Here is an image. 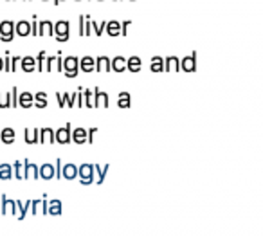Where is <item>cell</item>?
Returning <instances> with one entry per match:
<instances>
[{
    "mask_svg": "<svg viewBox=\"0 0 263 236\" xmlns=\"http://www.w3.org/2000/svg\"><path fill=\"white\" fill-rule=\"evenodd\" d=\"M126 70L130 72H139L141 70V58L139 56H130L126 60Z\"/></svg>",
    "mask_w": 263,
    "mask_h": 236,
    "instance_id": "484cf974",
    "label": "cell"
},
{
    "mask_svg": "<svg viewBox=\"0 0 263 236\" xmlns=\"http://www.w3.org/2000/svg\"><path fill=\"white\" fill-rule=\"evenodd\" d=\"M164 70L169 72V70H181V60L177 56H168L164 58Z\"/></svg>",
    "mask_w": 263,
    "mask_h": 236,
    "instance_id": "5bb4252c",
    "label": "cell"
},
{
    "mask_svg": "<svg viewBox=\"0 0 263 236\" xmlns=\"http://www.w3.org/2000/svg\"><path fill=\"white\" fill-rule=\"evenodd\" d=\"M61 70H63V74L67 77H76L79 74V60L76 56H67V58H63Z\"/></svg>",
    "mask_w": 263,
    "mask_h": 236,
    "instance_id": "6da1fadb",
    "label": "cell"
},
{
    "mask_svg": "<svg viewBox=\"0 0 263 236\" xmlns=\"http://www.w3.org/2000/svg\"><path fill=\"white\" fill-rule=\"evenodd\" d=\"M108 164H105V168H101L100 164H94V173H98V179H96V182L98 184H103L105 182V177H107V172H108Z\"/></svg>",
    "mask_w": 263,
    "mask_h": 236,
    "instance_id": "1f68e13d",
    "label": "cell"
},
{
    "mask_svg": "<svg viewBox=\"0 0 263 236\" xmlns=\"http://www.w3.org/2000/svg\"><path fill=\"white\" fill-rule=\"evenodd\" d=\"M4 69V58H0V70Z\"/></svg>",
    "mask_w": 263,
    "mask_h": 236,
    "instance_id": "db71d44e",
    "label": "cell"
},
{
    "mask_svg": "<svg viewBox=\"0 0 263 236\" xmlns=\"http://www.w3.org/2000/svg\"><path fill=\"white\" fill-rule=\"evenodd\" d=\"M61 63H63V58H61V52L58 54V61H56V69L61 72Z\"/></svg>",
    "mask_w": 263,
    "mask_h": 236,
    "instance_id": "f5cc1de1",
    "label": "cell"
},
{
    "mask_svg": "<svg viewBox=\"0 0 263 236\" xmlns=\"http://www.w3.org/2000/svg\"><path fill=\"white\" fill-rule=\"evenodd\" d=\"M20 67L24 72H33V70H36V61L33 56H24V58H20Z\"/></svg>",
    "mask_w": 263,
    "mask_h": 236,
    "instance_id": "2e32d148",
    "label": "cell"
},
{
    "mask_svg": "<svg viewBox=\"0 0 263 236\" xmlns=\"http://www.w3.org/2000/svg\"><path fill=\"white\" fill-rule=\"evenodd\" d=\"M18 65H20V56H13L11 58V72L18 69Z\"/></svg>",
    "mask_w": 263,
    "mask_h": 236,
    "instance_id": "c3c4849f",
    "label": "cell"
},
{
    "mask_svg": "<svg viewBox=\"0 0 263 236\" xmlns=\"http://www.w3.org/2000/svg\"><path fill=\"white\" fill-rule=\"evenodd\" d=\"M91 27H94V33L98 36H101L103 35V31H105V27H107V22H100V24H98V22H94V20H91Z\"/></svg>",
    "mask_w": 263,
    "mask_h": 236,
    "instance_id": "d590c367",
    "label": "cell"
},
{
    "mask_svg": "<svg viewBox=\"0 0 263 236\" xmlns=\"http://www.w3.org/2000/svg\"><path fill=\"white\" fill-rule=\"evenodd\" d=\"M98 133V128H91V130H86V142H94V135Z\"/></svg>",
    "mask_w": 263,
    "mask_h": 236,
    "instance_id": "f6af8a7d",
    "label": "cell"
},
{
    "mask_svg": "<svg viewBox=\"0 0 263 236\" xmlns=\"http://www.w3.org/2000/svg\"><path fill=\"white\" fill-rule=\"evenodd\" d=\"M56 61H58V56H47V63L43 65V70H52V67L56 65Z\"/></svg>",
    "mask_w": 263,
    "mask_h": 236,
    "instance_id": "ab89813d",
    "label": "cell"
},
{
    "mask_svg": "<svg viewBox=\"0 0 263 236\" xmlns=\"http://www.w3.org/2000/svg\"><path fill=\"white\" fill-rule=\"evenodd\" d=\"M38 142H54V130L52 128H40Z\"/></svg>",
    "mask_w": 263,
    "mask_h": 236,
    "instance_id": "4316f807",
    "label": "cell"
},
{
    "mask_svg": "<svg viewBox=\"0 0 263 236\" xmlns=\"http://www.w3.org/2000/svg\"><path fill=\"white\" fill-rule=\"evenodd\" d=\"M61 166H63L61 159H58L56 164H54V177H56V179H61Z\"/></svg>",
    "mask_w": 263,
    "mask_h": 236,
    "instance_id": "ee69618b",
    "label": "cell"
},
{
    "mask_svg": "<svg viewBox=\"0 0 263 236\" xmlns=\"http://www.w3.org/2000/svg\"><path fill=\"white\" fill-rule=\"evenodd\" d=\"M11 168H13L15 179H18V181H24V179H26V177H24V163H22V161H17L15 164H11Z\"/></svg>",
    "mask_w": 263,
    "mask_h": 236,
    "instance_id": "d6a6232c",
    "label": "cell"
},
{
    "mask_svg": "<svg viewBox=\"0 0 263 236\" xmlns=\"http://www.w3.org/2000/svg\"><path fill=\"white\" fill-rule=\"evenodd\" d=\"M15 35L18 36H27L31 35V24L27 20H20L18 24H15Z\"/></svg>",
    "mask_w": 263,
    "mask_h": 236,
    "instance_id": "d6986e66",
    "label": "cell"
},
{
    "mask_svg": "<svg viewBox=\"0 0 263 236\" xmlns=\"http://www.w3.org/2000/svg\"><path fill=\"white\" fill-rule=\"evenodd\" d=\"M0 213H4V215H15L17 216V206H15V200H9L6 195H2L0 198Z\"/></svg>",
    "mask_w": 263,
    "mask_h": 236,
    "instance_id": "52a82bcc",
    "label": "cell"
},
{
    "mask_svg": "<svg viewBox=\"0 0 263 236\" xmlns=\"http://www.w3.org/2000/svg\"><path fill=\"white\" fill-rule=\"evenodd\" d=\"M52 2H54V4L58 6V4H60V2H63V0H52Z\"/></svg>",
    "mask_w": 263,
    "mask_h": 236,
    "instance_id": "11a10c76",
    "label": "cell"
},
{
    "mask_svg": "<svg viewBox=\"0 0 263 236\" xmlns=\"http://www.w3.org/2000/svg\"><path fill=\"white\" fill-rule=\"evenodd\" d=\"M9 98H11V108H17L18 107V89L13 87L11 92H9Z\"/></svg>",
    "mask_w": 263,
    "mask_h": 236,
    "instance_id": "f35d334b",
    "label": "cell"
},
{
    "mask_svg": "<svg viewBox=\"0 0 263 236\" xmlns=\"http://www.w3.org/2000/svg\"><path fill=\"white\" fill-rule=\"evenodd\" d=\"M4 69L8 70V72H11V56H9V52H6V58H4Z\"/></svg>",
    "mask_w": 263,
    "mask_h": 236,
    "instance_id": "681fc988",
    "label": "cell"
},
{
    "mask_svg": "<svg viewBox=\"0 0 263 236\" xmlns=\"http://www.w3.org/2000/svg\"><path fill=\"white\" fill-rule=\"evenodd\" d=\"M69 31L70 26L67 20H58L54 24V36H56L58 42H67L69 40Z\"/></svg>",
    "mask_w": 263,
    "mask_h": 236,
    "instance_id": "3957f363",
    "label": "cell"
},
{
    "mask_svg": "<svg viewBox=\"0 0 263 236\" xmlns=\"http://www.w3.org/2000/svg\"><path fill=\"white\" fill-rule=\"evenodd\" d=\"M24 137H26L27 144H35V142H38L40 128H26V132H24Z\"/></svg>",
    "mask_w": 263,
    "mask_h": 236,
    "instance_id": "d4e9b609",
    "label": "cell"
},
{
    "mask_svg": "<svg viewBox=\"0 0 263 236\" xmlns=\"http://www.w3.org/2000/svg\"><path fill=\"white\" fill-rule=\"evenodd\" d=\"M61 211H63V207H61V200H49L47 202V215H52V216H58L61 215Z\"/></svg>",
    "mask_w": 263,
    "mask_h": 236,
    "instance_id": "7402d4cb",
    "label": "cell"
},
{
    "mask_svg": "<svg viewBox=\"0 0 263 236\" xmlns=\"http://www.w3.org/2000/svg\"><path fill=\"white\" fill-rule=\"evenodd\" d=\"M0 179H2V181L13 179V168H11V164H8V163L0 164Z\"/></svg>",
    "mask_w": 263,
    "mask_h": 236,
    "instance_id": "f546056e",
    "label": "cell"
},
{
    "mask_svg": "<svg viewBox=\"0 0 263 236\" xmlns=\"http://www.w3.org/2000/svg\"><path fill=\"white\" fill-rule=\"evenodd\" d=\"M94 108H107L108 107V94L107 92H103L101 91V89H98V87H96L94 91Z\"/></svg>",
    "mask_w": 263,
    "mask_h": 236,
    "instance_id": "ba28073f",
    "label": "cell"
},
{
    "mask_svg": "<svg viewBox=\"0 0 263 236\" xmlns=\"http://www.w3.org/2000/svg\"><path fill=\"white\" fill-rule=\"evenodd\" d=\"M38 177L40 179H43V181H51V179H54V164H42V166H38Z\"/></svg>",
    "mask_w": 263,
    "mask_h": 236,
    "instance_id": "30bf717a",
    "label": "cell"
},
{
    "mask_svg": "<svg viewBox=\"0 0 263 236\" xmlns=\"http://www.w3.org/2000/svg\"><path fill=\"white\" fill-rule=\"evenodd\" d=\"M0 142L4 144H13L15 142V130L6 126V128H0Z\"/></svg>",
    "mask_w": 263,
    "mask_h": 236,
    "instance_id": "9a60e30c",
    "label": "cell"
},
{
    "mask_svg": "<svg viewBox=\"0 0 263 236\" xmlns=\"http://www.w3.org/2000/svg\"><path fill=\"white\" fill-rule=\"evenodd\" d=\"M76 2H79V0H76Z\"/></svg>",
    "mask_w": 263,
    "mask_h": 236,
    "instance_id": "9f6ffc18",
    "label": "cell"
},
{
    "mask_svg": "<svg viewBox=\"0 0 263 236\" xmlns=\"http://www.w3.org/2000/svg\"><path fill=\"white\" fill-rule=\"evenodd\" d=\"M110 70H116V72H123V70H126V58H123V56H116L114 60H110Z\"/></svg>",
    "mask_w": 263,
    "mask_h": 236,
    "instance_id": "ffe728a7",
    "label": "cell"
},
{
    "mask_svg": "<svg viewBox=\"0 0 263 236\" xmlns=\"http://www.w3.org/2000/svg\"><path fill=\"white\" fill-rule=\"evenodd\" d=\"M45 58H47V52H45V51H40L38 56L35 58V61H36V70H40V72L43 70V65H45Z\"/></svg>",
    "mask_w": 263,
    "mask_h": 236,
    "instance_id": "e575fe53",
    "label": "cell"
},
{
    "mask_svg": "<svg viewBox=\"0 0 263 236\" xmlns=\"http://www.w3.org/2000/svg\"><path fill=\"white\" fill-rule=\"evenodd\" d=\"M150 69H151V72H162V70H164L162 56H153V58H151Z\"/></svg>",
    "mask_w": 263,
    "mask_h": 236,
    "instance_id": "f1b7e54d",
    "label": "cell"
},
{
    "mask_svg": "<svg viewBox=\"0 0 263 236\" xmlns=\"http://www.w3.org/2000/svg\"><path fill=\"white\" fill-rule=\"evenodd\" d=\"M105 31H107L110 36H119V35H121V22H117V20L107 22V27H105Z\"/></svg>",
    "mask_w": 263,
    "mask_h": 236,
    "instance_id": "cb8c5ba5",
    "label": "cell"
},
{
    "mask_svg": "<svg viewBox=\"0 0 263 236\" xmlns=\"http://www.w3.org/2000/svg\"><path fill=\"white\" fill-rule=\"evenodd\" d=\"M33 103H35V98H33L31 92H22V94H18V105H20L22 108H31Z\"/></svg>",
    "mask_w": 263,
    "mask_h": 236,
    "instance_id": "603a6c76",
    "label": "cell"
},
{
    "mask_svg": "<svg viewBox=\"0 0 263 236\" xmlns=\"http://www.w3.org/2000/svg\"><path fill=\"white\" fill-rule=\"evenodd\" d=\"M11 107V98L9 94H0V108H9Z\"/></svg>",
    "mask_w": 263,
    "mask_h": 236,
    "instance_id": "60d3db41",
    "label": "cell"
},
{
    "mask_svg": "<svg viewBox=\"0 0 263 236\" xmlns=\"http://www.w3.org/2000/svg\"><path fill=\"white\" fill-rule=\"evenodd\" d=\"M130 24H132V22H130V20L121 22V36H126V35H128V27H130Z\"/></svg>",
    "mask_w": 263,
    "mask_h": 236,
    "instance_id": "7dc6e473",
    "label": "cell"
},
{
    "mask_svg": "<svg viewBox=\"0 0 263 236\" xmlns=\"http://www.w3.org/2000/svg\"><path fill=\"white\" fill-rule=\"evenodd\" d=\"M54 36V24L49 20L38 22V36Z\"/></svg>",
    "mask_w": 263,
    "mask_h": 236,
    "instance_id": "7c38bea8",
    "label": "cell"
},
{
    "mask_svg": "<svg viewBox=\"0 0 263 236\" xmlns=\"http://www.w3.org/2000/svg\"><path fill=\"white\" fill-rule=\"evenodd\" d=\"M61 177L67 179V181H74V179L78 177V166L72 163L63 164V166H61Z\"/></svg>",
    "mask_w": 263,
    "mask_h": 236,
    "instance_id": "9c48e42d",
    "label": "cell"
},
{
    "mask_svg": "<svg viewBox=\"0 0 263 236\" xmlns=\"http://www.w3.org/2000/svg\"><path fill=\"white\" fill-rule=\"evenodd\" d=\"M15 38V22L4 20L0 22V40L2 42H11Z\"/></svg>",
    "mask_w": 263,
    "mask_h": 236,
    "instance_id": "277c9868",
    "label": "cell"
},
{
    "mask_svg": "<svg viewBox=\"0 0 263 236\" xmlns=\"http://www.w3.org/2000/svg\"><path fill=\"white\" fill-rule=\"evenodd\" d=\"M61 98H63V101H65V107H69V108H72V107H76V94H61Z\"/></svg>",
    "mask_w": 263,
    "mask_h": 236,
    "instance_id": "8d00e7d4",
    "label": "cell"
},
{
    "mask_svg": "<svg viewBox=\"0 0 263 236\" xmlns=\"http://www.w3.org/2000/svg\"><path fill=\"white\" fill-rule=\"evenodd\" d=\"M96 70L98 72H108L110 70V58L108 56H98L96 58Z\"/></svg>",
    "mask_w": 263,
    "mask_h": 236,
    "instance_id": "44dd1931",
    "label": "cell"
},
{
    "mask_svg": "<svg viewBox=\"0 0 263 236\" xmlns=\"http://www.w3.org/2000/svg\"><path fill=\"white\" fill-rule=\"evenodd\" d=\"M181 70L195 72L197 70V52H191L190 56H184L181 60Z\"/></svg>",
    "mask_w": 263,
    "mask_h": 236,
    "instance_id": "8992f818",
    "label": "cell"
},
{
    "mask_svg": "<svg viewBox=\"0 0 263 236\" xmlns=\"http://www.w3.org/2000/svg\"><path fill=\"white\" fill-rule=\"evenodd\" d=\"M79 70H83V72H92V70H96V58H92V56H83L81 60H79Z\"/></svg>",
    "mask_w": 263,
    "mask_h": 236,
    "instance_id": "4fadbf2b",
    "label": "cell"
},
{
    "mask_svg": "<svg viewBox=\"0 0 263 236\" xmlns=\"http://www.w3.org/2000/svg\"><path fill=\"white\" fill-rule=\"evenodd\" d=\"M83 27H85V17H79V35L85 36V33H83Z\"/></svg>",
    "mask_w": 263,
    "mask_h": 236,
    "instance_id": "f907efd6",
    "label": "cell"
},
{
    "mask_svg": "<svg viewBox=\"0 0 263 236\" xmlns=\"http://www.w3.org/2000/svg\"><path fill=\"white\" fill-rule=\"evenodd\" d=\"M33 98H35V103H33V105H35L36 108H45L49 105L47 94H45V92H36Z\"/></svg>",
    "mask_w": 263,
    "mask_h": 236,
    "instance_id": "4dcf8cb0",
    "label": "cell"
},
{
    "mask_svg": "<svg viewBox=\"0 0 263 236\" xmlns=\"http://www.w3.org/2000/svg\"><path fill=\"white\" fill-rule=\"evenodd\" d=\"M31 24V33H33V36H38V20H36V15H33V22H29Z\"/></svg>",
    "mask_w": 263,
    "mask_h": 236,
    "instance_id": "7bdbcfd3",
    "label": "cell"
},
{
    "mask_svg": "<svg viewBox=\"0 0 263 236\" xmlns=\"http://www.w3.org/2000/svg\"><path fill=\"white\" fill-rule=\"evenodd\" d=\"M70 132H72V125L67 123L65 126L58 128L54 132V142H60V144H69L70 142Z\"/></svg>",
    "mask_w": 263,
    "mask_h": 236,
    "instance_id": "5b68a950",
    "label": "cell"
},
{
    "mask_svg": "<svg viewBox=\"0 0 263 236\" xmlns=\"http://www.w3.org/2000/svg\"><path fill=\"white\" fill-rule=\"evenodd\" d=\"M31 207H33V215H42L43 213V198L42 200H33L31 202Z\"/></svg>",
    "mask_w": 263,
    "mask_h": 236,
    "instance_id": "74e56055",
    "label": "cell"
},
{
    "mask_svg": "<svg viewBox=\"0 0 263 236\" xmlns=\"http://www.w3.org/2000/svg\"><path fill=\"white\" fill-rule=\"evenodd\" d=\"M100 2H101V0H100Z\"/></svg>",
    "mask_w": 263,
    "mask_h": 236,
    "instance_id": "6f0895ef",
    "label": "cell"
},
{
    "mask_svg": "<svg viewBox=\"0 0 263 236\" xmlns=\"http://www.w3.org/2000/svg\"><path fill=\"white\" fill-rule=\"evenodd\" d=\"M91 15H85V27H83V33H85V36H91Z\"/></svg>",
    "mask_w": 263,
    "mask_h": 236,
    "instance_id": "b9f144b4",
    "label": "cell"
},
{
    "mask_svg": "<svg viewBox=\"0 0 263 236\" xmlns=\"http://www.w3.org/2000/svg\"><path fill=\"white\" fill-rule=\"evenodd\" d=\"M76 107H83V89H78L76 92Z\"/></svg>",
    "mask_w": 263,
    "mask_h": 236,
    "instance_id": "bcb514c9",
    "label": "cell"
},
{
    "mask_svg": "<svg viewBox=\"0 0 263 236\" xmlns=\"http://www.w3.org/2000/svg\"><path fill=\"white\" fill-rule=\"evenodd\" d=\"M83 107L94 108V92L91 89H85L83 91Z\"/></svg>",
    "mask_w": 263,
    "mask_h": 236,
    "instance_id": "836d02e7",
    "label": "cell"
},
{
    "mask_svg": "<svg viewBox=\"0 0 263 236\" xmlns=\"http://www.w3.org/2000/svg\"><path fill=\"white\" fill-rule=\"evenodd\" d=\"M31 202H33V200H26V202L15 200V206H17V216H18L20 220L26 218L27 211H29V207H31Z\"/></svg>",
    "mask_w": 263,
    "mask_h": 236,
    "instance_id": "ac0fdd59",
    "label": "cell"
},
{
    "mask_svg": "<svg viewBox=\"0 0 263 236\" xmlns=\"http://www.w3.org/2000/svg\"><path fill=\"white\" fill-rule=\"evenodd\" d=\"M56 99H58V105L63 108L65 107V101H63V98H61V92H56Z\"/></svg>",
    "mask_w": 263,
    "mask_h": 236,
    "instance_id": "816d5d0a",
    "label": "cell"
},
{
    "mask_svg": "<svg viewBox=\"0 0 263 236\" xmlns=\"http://www.w3.org/2000/svg\"><path fill=\"white\" fill-rule=\"evenodd\" d=\"M70 141L76 142V144H83L86 142V130L85 128H74L70 132Z\"/></svg>",
    "mask_w": 263,
    "mask_h": 236,
    "instance_id": "e0dca14e",
    "label": "cell"
},
{
    "mask_svg": "<svg viewBox=\"0 0 263 236\" xmlns=\"http://www.w3.org/2000/svg\"><path fill=\"white\" fill-rule=\"evenodd\" d=\"M132 105V96L130 92H121V94L117 96V107L119 108H130Z\"/></svg>",
    "mask_w": 263,
    "mask_h": 236,
    "instance_id": "83f0119b",
    "label": "cell"
},
{
    "mask_svg": "<svg viewBox=\"0 0 263 236\" xmlns=\"http://www.w3.org/2000/svg\"><path fill=\"white\" fill-rule=\"evenodd\" d=\"M78 177L83 186H91L94 182V164L85 163L78 166Z\"/></svg>",
    "mask_w": 263,
    "mask_h": 236,
    "instance_id": "7a4b0ae2",
    "label": "cell"
},
{
    "mask_svg": "<svg viewBox=\"0 0 263 236\" xmlns=\"http://www.w3.org/2000/svg\"><path fill=\"white\" fill-rule=\"evenodd\" d=\"M24 163V177L26 179H40L38 177V166L35 163H29V161H22Z\"/></svg>",
    "mask_w": 263,
    "mask_h": 236,
    "instance_id": "8fae6325",
    "label": "cell"
}]
</instances>
